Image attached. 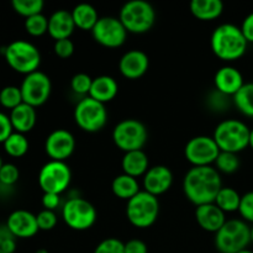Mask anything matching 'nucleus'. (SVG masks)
<instances>
[{"instance_id":"nucleus-9","label":"nucleus","mask_w":253,"mask_h":253,"mask_svg":"<svg viewBox=\"0 0 253 253\" xmlns=\"http://www.w3.org/2000/svg\"><path fill=\"white\" fill-rule=\"evenodd\" d=\"M148 140L145 124L137 119H125L116 124L113 130V141L124 153L143 150Z\"/></svg>"},{"instance_id":"nucleus-40","label":"nucleus","mask_w":253,"mask_h":253,"mask_svg":"<svg viewBox=\"0 0 253 253\" xmlns=\"http://www.w3.org/2000/svg\"><path fill=\"white\" fill-rule=\"evenodd\" d=\"M242 220L253 224V190L241 197V204L239 209Z\"/></svg>"},{"instance_id":"nucleus-20","label":"nucleus","mask_w":253,"mask_h":253,"mask_svg":"<svg viewBox=\"0 0 253 253\" xmlns=\"http://www.w3.org/2000/svg\"><path fill=\"white\" fill-rule=\"evenodd\" d=\"M195 220L204 231L212 232V234H216L227 221L226 214L215 203L197 207Z\"/></svg>"},{"instance_id":"nucleus-29","label":"nucleus","mask_w":253,"mask_h":253,"mask_svg":"<svg viewBox=\"0 0 253 253\" xmlns=\"http://www.w3.org/2000/svg\"><path fill=\"white\" fill-rule=\"evenodd\" d=\"M232 100L242 115L253 118V83H245L244 86L232 96Z\"/></svg>"},{"instance_id":"nucleus-2","label":"nucleus","mask_w":253,"mask_h":253,"mask_svg":"<svg viewBox=\"0 0 253 253\" xmlns=\"http://www.w3.org/2000/svg\"><path fill=\"white\" fill-rule=\"evenodd\" d=\"M249 42L245 39L241 27L234 24H221L212 31L210 39L211 51L217 58L234 62L241 58L247 51Z\"/></svg>"},{"instance_id":"nucleus-26","label":"nucleus","mask_w":253,"mask_h":253,"mask_svg":"<svg viewBox=\"0 0 253 253\" xmlns=\"http://www.w3.org/2000/svg\"><path fill=\"white\" fill-rule=\"evenodd\" d=\"M71 12L74 25L82 31H91L96 22H98V20L100 19L98 10L93 5L86 4V2L76 5Z\"/></svg>"},{"instance_id":"nucleus-52","label":"nucleus","mask_w":253,"mask_h":253,"mask_svg":"<svg viewBox=\"0 0 253 253\" xmlns=\"http://www.w3.org/2000/svg\"><path fill=\"white\" fill-rule=\"evenodd\" d=\"M217 253H221V252H217Z\"/></svg>"},{"instance_id":"nucleus-30","label":"nucleus","mask_w":253,"mask_h":253,"mask_svg":"<svg viewBox=\"0 0 253 253\" xmlns=\"http://www.w3.org/2000/svg\"><path fill=\"white\" fill-rule=\"evenodd\" d=\"M2 146H4L5 152H6L10 157L14 158L24 157L30 148V143L26 136H25L24 133L15 132V131L9 136V138L2 143Z\"/></svg>"},{"instance_id":"nucleus-7","label":"nucleus","mask_w":253,"mask_h":253,"mask_svg":"<svg viewBox=\"0 0 253 253\" xmlns=\"http://www.w3.org/2000/svg\"><path fill=\"white\" fill-rule=\"evenodd\" d=\"M160 215L158 198L141 190L138 194L126 202V217L132 226L137 229H148L152 226Z\"/></svg>"},{"instance_id":"nucleus-27","label":"nucleus","mask_w":253,"mask_h":253,"mask_svg":"<svg viewBox=\"0 0 253 253\" xmlns=\"http://www.w3.org/2000/svg\"><path fill=\"white\" fill-rule=\"evenodd\" d=\"M111 190H113V194L116 198L128 202L131 198H133L136 194L141 192V188L137 178H133L131 175L125 174V173H121V174L116 175L113 179Z\"/></svg>"},{"instance_id":"nucleus-38","label":"nucleus","mask_w":253,"mask_h":253,"mask_svg":"<svg viewBox=\"0 0 253 253\" xmlns=\"http://www.w3.org/2000/svg\"><path fill=\"white\" fill-rule=\"evenodd\" d=\"M36 219L40 231H51L56 227L57 222H58L56 211H51V210H41L36 215Z\"/></svg>"},{"instance_id":"nucleus-36","label":"nucleus","mask_w":253,"mask_h":253,"mask_svg":"<svg viewBox=\"0 0 253 253\" xmlns=\"http://www.w3.org/2000/svg\"><path fill=\"white\" fill-rule=\"evenodd\" d=\"M20 178V170L14 163H4L0 169V184L2 187L11 188Z\"/></svg>"},{"instance_id":"nucleus-35","label":"nucleus","mask_w":253,"mask_h":253,"mask_svg":"<svg viewBox=\"0 0 253 253\" xmlns=\"http://www.w3.org/2000/svg\"><path fill=\"white\" fill-rule=\"evenodd\" d=\"M93 78L86 73H77L71 79V89L77 95H82L83 98L89 95Z\"/></svg>"},{"instance_id":"nucleus-1","label":"nucleus","mask_w":253,"mask_h":253,"mask_svg":"<svg viewBox=\"0 0 253 253\" xmlns=\"http://www.w3.org/2000/svg\"><path fill=\"white\" fill-rule=\"evenodd\" d=\"M221 188V175L214 166L192 167L183 179L184 195L195 207L215 203Z\"/></svg>"},{"instance_id":"nucleus-43","label":"nucleus","mask_w":253,"mask_h":253,"mask_svg":"<svg viewBox=\"0 0 253 253\" xmlns=\"http://www.w3.org/2000/svg\"><path fill=\"white\" fill-rule=\"evenodd\" d=\"M42 207L44 210L56 211L61 207V195L53 193H43L42 195Z\"/></svg>"},{"instance_id":"nucleus-15","label":"nucleus","mask_w":253,"mask_h":253,"mask_svg":"<svg viewBox=\"0 0 253 253\" xmlns=\"http://www.w3.org/2000/svg\"><path fill=\"white\" fill-rule=\"evenodd\" d=\"M76 150V138L66 128L53 130L44 141V151L51 161L66 162Z\"/></svg>"},{"instance_id":"nucleus-11","label":"nucleus","mask_w":253,"mask_h":253,"mask_svg":"<svg viewBox=\"0 0 253 253\" xmlns=\"http://www.w3.org/2000/svg\"><path fill=\"white\" fill-rule=\"evenodd\" d=\"M72 182V170L66 162L48 161L39 172V185L43 193L61 195L69 188Z\"/></svg>"},{"instance_id":"nucleus-22","label":"nucleus","mask_w":253,"mask_h":253,"mask_svg":"<svg viewBox=\"0 0 253 253\" xmlns=\"http://www.w3.org/2000/svg\"><path fill=\"white\" fill-rule=\"evenodd\" d=\"M119 93V83L111 76H99L93 78L89 95L94 100L104 104L110 103L116 98Z\"/></svg>"},{"instance_id":"nucleus-45","label":"nucleus","mask_w":253,"mask_h":253,"mask_svg":"<svg viewBox=\"0 0 253 253\" xmlns=\"http://www.w3.org/2000/svg\"><path fill=\"white\" fill-rule=\"evenodd\" d=\"M241 31L244 34L245 39L247 40L249 43H253V12L247 15L246 17L242 21L241 26Z\"/></svg>"},{"instance_id":"nucleus-14","label":"nucleus","mask_w":253,"mask_h":253,"mask_svg":"<svg viewBox=\"0 0 253 253\" xmlns=\"http://www.w3.org/2000/svg\"><path fill=\"white\" fill-rule=\"evenodd\" d=\"M93 39L106 48H119L127 40V30L119 17L103 16L91 30Z\"/></svg>"},{"instance_id":"nucleus-51","label":"nucleus","mask_w":253,"mask_h":253,"mask_svg":"<svg viewBox=\"0 0 253 253\" xmlns=\"http://www.w3.org/2000/svg\"><path fill=\"white\" fill-rule=\"evenodd\" d=\"M0 253H5V252H2V251H0Z\"/></svg>"},{"instance_id":"nucleus-28","label":"nucleus","mask_w":253,"mask_h":253,"mask_svg":"<svg viewBox=\"0 0 253 253\" xmlns=\"http://www.w3.org/2000/svg\"><path fill=\"white\" fill-rule=\"evenodd\" d=\"M241 197L240 193L236 189L231 187H222L220 189L219 194L216 195L215 199V204L225 212H235L239 211L240 204H241Z\"/></svg>"},{"instance_id":"nucleus-49","label":"nucleus","mask_w":253,"mask_h":253,"mask_svg":"<svg viewBox=\"0 0 253 253\" xmlns=\"http://www.w3.org/2000/svg\"><path fill=\"white\" fill-rule=\"evenodd\" d=\"M251 244L253 245V225L251 226Z\"/></svg>"},{"instance_id":"nucleus-19","label":"nucleus","mask_w":253,"mask_h":253,"mask_svg":"<svg viewBox=\"0 0 253 253\" xmlns=\"http://www.w3.org/2000/svg\"><path fill=\"white\" fill-rule=\"evenodd\" d=\"M215 90L226 96H234L244 86L245 81L241 72L232 66L219 68L214 77Z\"/></svg>"},{"instance_id":"nucleus-12","label":"nucleus","mask_w":253,"mask_h":253,"mask_svg":"<svg viewBox=\"0 0 253 253\" xmlns=\"http://www.w3.org/2000/svg\"><path fill=\"white\" fill-rule=\"evenodd\" d=\"M220 153L212 136L199 135L190 138L184 147V156L193 167L212 166Z\"/></svg>"},{"instance_id":"nucleus-18","label":"nucleus","mask_w":253,"mask_h":253,"mask_svg":"<svg viewBox=\"0 0 253 253\" xmlns=\"http://www.w3.org/2000/svg\"><path fill=\"white\" fill-rule=\"evenodd\" d=\"M6 226L16 239H31L40 231L36 215L29 210H14L7 216Z\"/></svg>"},{"instance_id":"nucleus-4","label":"nucleus","mask_w":253,"mask_h":253,"mask_svg":"<svg viewBox=\"0 0 253 253\" xmlns=\"http://www.w3.org/2000/svg\"><path fill=\"white\" fill-rule=\"evenodd\" d=\"M251 244V227L242 219H230L215 234V247L221 253H239Z\"/></svg>"},{"instance_id":"nucleus-42","label":"nucleus","mask_w":253,"mask_h":253,"mask_svg":"<svg viewBox=\"0 0 253 253\" xmlns=\"http://www.w3.org/2000/svg\"><path fill=\"white\" fill-rule=\"evenodd\" d=\"M14 132L9 115L0 111V143H4L9 136Z\"/></svg>"},{"instance_id":"nucleus-46","label":"nucleus","mask_w":253,"mask_h":253,"mask_svg":"<svg viewBox=\"0 0 253 253\" xmlns=\"http://www.w3.org/2000/svg\"><path fill=\"white\" fill-rule=\"evenodd\" d=\"M249 147H251L253 150V128H251V133H250V146Z\"/></svg>"},{"instance_id":"nucleus-21","label":"nucleus","mask_w":253,"mask_h":253,"mask_svg":"<svg viewBox=\"0 0 253 253\" xmlns=\"http://www.w3.org/2000/svg\"><path fill=\"white\" fill-rule=\"evenodd\" d=\"M76 25H74L72 12L68 10H57L48 17V35L54 40L71 39Z\"/></svg>"},{"instance_id":"nucleus-32","label":"nucleus","mask_w":253,"mask_h":253,"mask_svg":"<svg viewBox=\"0 0 253 253\" xmlns=\"http://www.w3.org/2000/svg\"><path fill=\"white\" fill-rule=\"evenodd\" d=\"M11 6L16 14L27 19L37 14H42L44 2L42 0H12Z\"/></svg>"},{"instance_id":"nucleus-10","label":"nucleus","mask_w":253,"mask_h":253,"mask_svg":"<svg viewBox=\"0 0 253 253\" xmlns=\"http://www.w3.org/2000/svg\"><path fill=\"white\" fill-rule=\"evenodd\" d=\"M74 121L85 132H99L108 124V110L105 105L90 96L82 98L74 108Z\"/></svg>"},{"instance_id":"nucleus-39","label":"nucleus","mask_w":253,"mask_h":253,"mask_svg":"<svg viewBox=\"0 0 253 253\" xmlns=\"http://www.w3.org/2000/svg\"><path fill=\"white\" fill-rule=\"evenodd\" d=\"M16 240L6 224L0 225V251L14 253L16 250Z\"/></svg>"},{"instance_id":"nucleus-17","label":"nucleus","mask_w":253,"mask_h":253,"mask_svg":"<svg viewBox=\"0 0 253 253\" xmlns=\"http://www.w3.org/2000/svg\"><path fill=\"white\" fill-rule=\"evenodd\" d=\"M150 68V58L141 49H130L121 56L119 61V71L121 76L130 81L140 79Z\"/></svg>"},{"instance_id":"nucleus-50","label":"nucleus","mask_w":253,"mask_h":253,"mask_svg":"<svg viewBox=\"0 0 253 253\" xmlns=\"http://www.w3.org/2000/svg\"><path fill=\"white\" fill-rule=\"evenodd\" d=\"M2 165H4V162H2V160H1V157H0V169H1V167H2Z\"/></svg>"},{"instance_id":"nucleus-23","label":"nucleus","mask_w":253,"mask_h":253,"mask_svg":"<svg viewBox=\"0 0 253 253\" xmlns=\"http://www.w3.org/2000/svg\"><path fill=\"white\" fill-rule=\"evenodd\" d=\"M10 121L15 132H20L26 135L36 125L37 114L36 109L29 104H20L15 109L10 111Z\"/></svg>"},{"instance_id":"nucleus-3","label":"nucleus","mask_w":253,"mask_h":253,"mask_svg":"<svg viewBox=\"0 0 253 253\" xmlns=\"http://www.w3.org/2000/svg\"><path fill=\"white\" fill-rule=\"evenodd\" d=\"M250 133L251 128L244 121L237 119H226L215 127L212 137L219 146L220 151L239 155V152L250 146Z\"/></svg>"},{"instance_id":"nucleus-47","label":"nucleus","mask_w":253,"mask_h":253,"mask_svg":"<svg viewBox=\"0 0 253 253\" xmlns=\"http://www.w3.org/2000/svg\"><path fill=\"white\" fill-rule=\"evenodd\" d=\"M35 253H49V252L47 251L46 249H40V250H37V251L35 252Z\"/></svg>"},{"instance_id":"nucleus-5","label":"nucleus","mask_w":253,"mask_h":253,"mask_svg":"<svg viewBox=\"0 0 253 253\" xmlns=\"http://www.w3.org/2000/svg\"><path fill=\"white\" fill-rule=\"evenodd\" d=\"M4 57L12 71L27 76L39 71L41 53L34 43L25 40H15L4 48Z\"/></svg>"},{"instance_id":"nucleus-48","label":"nucleus","mask_w":253,"mask_h":253,"mask_svg":"<svg viewBox=\"0 0 253 253\" xmlns=\"http://www.w3.org/2000/svg\"><path fill=\"white\" fill-rule=\"evenodd\" d=\"M239 253H253V251H251V250H249V249H246V250H244V251H241Z\"/></svg>"},{"instance_id":"nucleus-24","label":"nucleus","mask_w":253,"mask_h":253,"mask_svg":"<svg viewBox=\"0 0 253 253\" xmlns=\"http://www.w3.org/2000/svg\"><path fill=\"white\" fill-rule=\"evenodd\" d=\"M121 168H123V173L131 177H143L146 172L150 169V160L143 150L131 151V152L124 153V157L121 160Z\"/></svg>"},{"instance_id":"nucleus-25","label":"nucleus","mask_w":253,"mask_h":253,"mask_svg":"<svg viewBox=\"0 0 253 253\" xmlns=\"http://www.w3.org/2000/svg\"><path fill=\"white\" fill-rule=\"evenodd\" d=\"M190 12L200 21H212L224 11L221 0H193L189 5Z\"/></svg>"},{"instance_id":"nucleus-34","label":"nucleus","mask_w":253,"mask_h":253,"mask_svg":"<svg viewBox=\"0 0 253 253\" xmlns=\"http://www.w3.org/2000/svg\"><path fill=\"white\" fill-rule=\"evenodd\" d=\"M25 30L27 34L32 37L43 36L44 34H48V17L43 14H37L35 16L25 19Z\"/></svg>"},{"instance_id":"nucleus-13","label":"nucleus","mask_w":253,"mask_h":253,"mask_svg":"<svg viewBox=\"0 0 253 253\" xmlns=\"http://www.w3.org/2000/svg\"><path fill=\"white\" fill-rule=\"evenodd\" d=\"M22 100L25 104L34 106L35 109L47 103L52 93L51 78L41 71H36L25 76L21 85Z\"/></svg>"},{"instance_id":"nucleus-16","label":"nucleus","mask_w":253,"mask_h":253,"mask_svg":"<svg viewBox=\"0 0 253 253\" xmlns=\"http://www.w3.org/2000/svg\"><path fill=\"white\" fill-rule=\"evenodd\" d=\"M143 190L155 197L165 194L173 184V173L169 167L165 165H156L150 167L142 177Z\"/></svg>"},{"instance_id":"nucleus-8","label":"nucleus","mask_w":253,"mask_h":253,"mask_svg":"<svg viewBox=\"0 0 253 253\" xmlns=\"http://www.w3.org/2000/svg\"><path fill=\"white\" fill-rule=\"evenodd\" d=\"M62 219L69 229L74 231H86L96 222L98 211L90 202L76 195L62 205Z\"/></svg>"},{"instance_id":"nucleus-37","label":"nucleus","mask_w":253,"mask_h":253,"mask_svg":"<svg viewBox=\"0 0 253 253\" xmlns=\"http://www.w3.org/2000/svg\"><path fill=\"white\" fill-rule=\"evenodd\" d=\"M93 253H125V242L115 237H108L96 245Z\"/></svg>"},{"instance_id":"nucleus-41","label":"nucleus","mask_w":253,"mask_h":253,"mask_svg":"<svg viewBox=\"0 0 253 253\" xmlns=\"http://www.w3.org/2000/svg\"><path fill=\"white\" fill-rule=\"evenodd\" d=\"M74 47L73 41L71 39H64V40H58V41H54L53 44V52L57 57L62 59H67L69 57H72V54L74 53Z\"/></svg>"},{"instance_id":"nucleus-6","label":"nucleus","mask_w":253,"mask_h":253,"mask_svg":"<svg viewBox=\"0 0 253 253\" xmlns=\"http://www.w3.org/2000/svg\"><path fill=\"white\" fill-rule=\"evenodd\" d=\"M119 19L130 34L142 35L156 22V10L146 0H131L121 7Z\"/></svg>"},{"instance_id":"nucleus-31","label":"nucleus","mask_w":253,"mask_h":253,"mask_svg":"<svg viewBox=\"0 0 253 253\" xmlns=\"http://www.w3.org/2000/svg\"><path fill=\"white\" fill-rule=\"evenodd\" d=\"M240 158L237 153L231 152H222L220 151L219 156H217L216 161L214 163V167L219 173H224V174H232V173L237 172L240 168Z\"/></svg>"},{"instance_id":"nucleus-44","label":"nucleus","mask_w":253,"mask_h":253,"mask_svg":"<svg viewBox=\"0 0 253 253\" xmlns=\"http://www.w3.org/2000/svg\"><path fill=\"white\" fill-rule=\"evenodd\" d=\"M125 253H148V247L142 240L131 239L125 242Z\"/></svg>"},{"instance_id":"nucleus-33","label":"nucleus","mask_w":253,"mask_h":253,"mask_svg":"<svg viewBox=\"0 0 253 253\" xmlns=\"http://www.w3.org/2000/svg\"><path fill=\"white\" fill-rule=\"evenodd\" d=\"M24 103L20 86L6 85L0 90V105L10 111Z\"/></svg>"}]
</instances>
